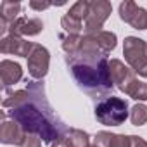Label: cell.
Here are the masks:
<instances>
[{
	"label": "cell",
	"instance_id": "obj_6",
	"mask_svg": "<svg viewBox=\"0 0 147 147\" xmlns=\"http://www.w3.org/2000/svg\"><path fill=\"white\" fill-rule=\"evenodd\" d=\"M49 64H50V54H49V50L43 45L35 43L33 52L28 57V71H30V75L35 80L45 78V75L49 73Z\"/></svg>",
	"mask_w": 147,
	"mask_h": 147
},
{
	"label": "cell",
	"instance_id": "obj_18",
	"mask_svg": "<svg viewBox=\"0 0 147 147\" xmlns=\"http://www.w3.org/2000/svg\"><path fill=\"white\" fill-rule=\"evenodd\" d=\"M80 45H82V36L80 35H67V36L62 38V50L67 55H75L80 50Z\"/></svg>",
	"mask_w": 147,
	"mask_h": 147
},
{
	"label": "cell",
	"instance_id": "obj_13",
	"mask_svg": "<svg viewBox=\"0 0 147 147\" xmlns=\"http://www.w3.org/2000/svg\"><path fill=\"white\" fill-rule=\"evenodd\" d=\"M95 36V40H97V45L100 47V50L104 52V54H109L111 50H114L116 49V42H118V38H116V35L113 33V31H100V33H97V35H94Z\"/></svg>",
	"mask_w": 147,
	"mask_h": 147
},
{
	"label": "cell",
	"instance_id": "obj_8",
	"mask_svg": "<svg viewBox=\"0 0 147 147\" xmlns=\"http://www.w3.org/2000/svg\"><path fill=\"white\" fill-rule=\"evenodd\" d=\"M35 43L26 42L23 36H16V35H7L0 42V52L2 54H14V55H21V57H30V54L33 52Z\"/></svg>",
	"mask_w": 147,
	"mask_h": 147
},
{
	"label": "cell",
	"instance_id": "obj_20",
	"mask_svg": "<svg viewBox=\"0 0 147 147\" xmlns=\"http://www.w3.org/2000/svg\"><path fill=\"white\" fill-rule=\"evenodd\" d=\"M137 9H138V5L135 2H131V0L121 2V5H119V18H121V21L130 23L131 18H133V14L137 12Z\"/></svg>",
	"mask_w": 147,
	"mask_h": 147
},
{
	"label": "cell",
	"instance_id": "obj_1",
	"mask_svg": "<svg viewBox=\"0 0 147 147\" xmlns=\"http://www.w3.org/2000/svg\"><path fill=\"white\" fill-rule=\"evenodd\" d=\"M97 45L94 35L82 36L80 50L75 55H66L67 64L71 66L73 76L78 85L92 97H111L113 80L109 75V61Z\"/></svg>",
	"mask_w": 147,
	"mask_h": 147
},
{
	"label": "cell",
	"instance_id": "obj_2",
	"mask_svg": "<svg viewBox=\"0 0 147 147\" xmlns=\"http://www.w3.org/2000/svg\"><path fill=\"white\" fill-rule=\"evenodd\" d=\"M28 90L31 92V100L21 107L11 109L9 111L11 118L18 121L26 133L38 135L45 144L64 138V131H69V130L55 116V113L45 100L42 83L30 82Z\"/></svg>",
	"mask_w": 147,
	"mask_h": 147
},
{
	"label": "cell",
	"instance_id": "obj_19",
	"mask_svg": "<svg viewBox=\"0 0 147 147\" xmlns=\"http://www.w3.org/2000/svg\"><path fill=\"white\" fill-rule=\"evenodd\" d=\"M61 26L64 28V31H67V35H78V33L83 30L82 23L76 21L75 18H71L69 14L62 16V19H61Z\"/></svg>",
	"mask_w": 147,
	"mask_h": 147
},
{
	"label": "cell",
	"instance_id": "obj_5",
	"mask_svg": "<svg viewBox=\"0 0 147 147\" xmlns=\"http://www.w3.org/2000/svg\"><path fill=\"white\" fill-rule=\"evenodd\" d=\"M113 12V5L107 0H94L90 2V12L85 19V35H97L102 31L104 23Z\"/></svg>",
	"mask_w": 147,
	"mask_h": 147
},
{
	"label": "cell",
	"instance_id": "obj_15",
	"mask_svg": "<svg viewBox=\"0 0 147 147\" xmlns=\"http://www.w3.org/2000/svg\"><path fill=\"white\" fill-rule=\"evenodd\" d=\"M125 94L135 100H147V83L140 82V80H135L133 83L128 85V88L125 90Z\"/></svg>",
	"mask_w": 147,
	"mask_h": 147
},
{
	"label": "cell",
	"instance_id": "obj_24",
	"mask_svg": "<svg viewBox=\"0 0 147 147\" xmlns=\"http://www.w3.org/2000/svg\"><path fill=\"white\" fill-rule=\"evenodd\" d=\"M113 147H131V138L130 135H114V142Z\"/></svg>",
	"mask_w": 147,
	"mask_h": 147
},
{
	"label": "cell",
	"instance_id": "obj_22",
	"mask_svg": "<svg viewBox=\"0 0 147 147\" xmlns=\"http://www.w3.org/2000/svg\"><path fill=\"white\" fill-rule=\"evenodd\" d=\"M114 135L116 133H111V131H99L95 135V138H94V144L97 147H113Z\"/></svg>",
	"mask_w": 147,
	"mask_h": 147
},
{
	"label": "cell",
	"instance_id": "obj_4",
	"mask_svg": "<svg viewBox=\"0 0 147 147\" xmlns=\"http://www.w3.org/2000/svg\"><path fill=\"white\" fill-rule=\"evenodd\" d=\"M123 54L130 67L147 78V43L137 36H126L123 43Z\"/></svg>",
	"mask_w": 147,
	"mask_h": 147
},
{
	"label": "cell",
	"instance_id": "obj_23",
	"mask_svg": "<svg viewBox=\"0 0 147 147\" xmlns=\"http://www.w3.org/2000/svg\"><path fill=\"white\" fill-rule=\"evenodd\" d=\"M21 147H42V140L35 133H26V138H24Z\"/></svg>",
	"mask_w": 147,
	"mask_h": 147
},
{
	"label": "cell",
	"instance_id": "obj_3",
	"mask_svg": "<svg viewBox=\"0 0 147 147\" xmlns=\"http://www.w3.org/2000/svg\"><path fill=\"white\" fill-rule=\"evenodd\" d=\"M95 118L100 125L119 126L128 118V102L119 97H107L95 106Z\"/></svg>",
	"mask_w": 147,
	"mask_h": 147
},
{
	"label": "cell",
	"instance_id": "obj_25",
	"mask_svg": "<svg viewBox=\"0 0 147 147\" xmlns=\"http://www.w3.org/2000/svg\"><path fill=\"white\" fill-rule=\"evenodd\" d=\"M50 5H52L50 2H38V0H31V2H30V7L35 9V11H45Z\"/></svg>",
	"mask_w": 147,
	"mask_h": 147
},
{
	"label": "cell",
	"instance_id": "obj_27",
	"mask_svg": "<svg viewBox=\"0 0 147 147\" xmlns=\"http://www.w3.org/2000/svg\"><path fill=\"white\" fill-rule=\"evenodd\" d=\"M52 147H71V145H69L67 138L64 137V138H59V140H55V142L52 144Z\"/></svg>",
	"mask_w": 147,
	"mask_h": 147
},
{
	"label": "cell",
	"instance_id": "obj_26",
	"mask_svg": "<svg viewBox=\"0 0 147 147\" xmlns=\"http://www.w3.org/2000/svg\"><path fill=\"white\" fill-rule=\"evenodd\" d=\"M130 138H131V147H147V142H145L142 137L130 135Z\"/></svg>",
	"mask_w": 147,
	"mask_h": 147
},
{
	"label": "cell",
	"instance_id": "obj_28",
	"mask_svg": "<svg viewBox=\"0 0 147 147\" xmlns=\"http://www.w3.org/2000/svg\"><path fill=\"white\" fill-rule=\"evenodd\" d=\"M88 147H97V145H95V144H92V145H88Z\"/></svg>",
	"mask_w": 147,
	"mask_h": 147
},
{
	"label": "cell",
	"instance_id": "obj_7",
	"mask_svg": "<svg viewBox=\"0 0 147 147\" xmlns=\"http://www.w3.org/2000/svg\"><path fill=\"white\" fill-rule=\"evenodd\" d=\"M109 75H111L113 83H116V87L121 92H125L128 88V85L137 80L135 78V71L126 67L119 59H111L109 61Z\"/></svg>",
	"mask_w": 147,
	"mask_h": 147
},
{
	"label": "cell",
	"instance_id": "obj_14",
	"mask_svg": "<svg viewBox=\"0 0 147 147\" xmlns=\"http://www.w3.org/2000/svg\"><path fill=\"white\" fill-rule=\"evenodd\" d=\"M67 142H69L71 147H88L90 145V137L83 130L69 128V131H67Z\"/></svg>",
	"mask_w": 147,
	"mask_h": 147
},
{
	"label": "cell",
	"instance_id": "obj_16",
	"mask_svg": "<svg viewBox=\"0 0 147 147\" xmlns=\"http://www.w3.org/2000/svg\"><path fill=\"white\" fill-rule=\"evenodd\" d=\"M130 119H131V125L135 126H142L147 123V106L145 104H135L130 111Z\"/></svg>",
	"mask_w": 147,
	"mask_h": 147
},
{
	"label": "cell",
	"instance_id": "obj_21",
	"mask_svg": "<svg viewBox=\"0 0 147 147\" xmlns=\"http://www.w3.org/2000/svg\"><path fill=\"white\" fill-rule=\"evenodd\" d=\"M130 24L135 30H147V11L142 9V7H138L137 12L133 14L131 21H130Z\"/></svg>",
	"mask_w": 147,
	"mask_h": 147
},
{
	"label": "cell",
	"instance_id": "obj_17",
	"mask_svg": "<svg viewBox=\"0 0 147 147\" xmlns=\"http://www.w3.org/2000/svg\"><path fill=\"white\" fill-rule=\"evenodd\" d=\"M88 12H90V2H87V0H80V2H76L75 5H73L71 9H69V16L71 18H75L76 21H83V19H87L88 18Z\"/></svg>",
	"mask_w": 147,
	"mask_h": 147
},
{
	"label": "cell",
	"instance_id": "obj_10",
	"mask_svg": "<svg viewBox=\"0 0 147 147\" xmlns=\"http://www.w3.org/2000/svg\"><path fill=\"white\" fill-rule=\"evenodd\" d=\"M42 30H43V23L40 19H36V18H31V19L18 18L9 28L11 35H16V36H35Z\"/></svg>",
	"mask_w": 147,
	"mask_h": 147
},
{
	"label": "cell",
	"instance_id": "obj_11",
	"mask_svg": "<svg viewBox=\"0 0 147 147\" xmlns=\"http://www.w3.org/2000/svg\"><path fill=\"white\" fill-rule=\"evenodd\" d=\"M0 78H2V83L5 87H11L23 78V69L18 62L5 59L0 62Z\"/></svg>",
	"mask_w": 147,
	"mask_h": 147
},
{
	"label": "cell",
	"instance_id": "obj_12",
	"mask_svg": "<svg viewBox=\"0 0 147 147\" xmlns=\"http://www.w3.org/2000/svg\"><path fill=\"white\" fill-rule=\"evenodd\" d=\"M30 100H31V92L30 90H18V92L7 94V97L2 100V106L5 109H16V107L24 106Z\"/></svg>",
	"mask_w": 147,
	"mask_h": 147
},
{
	"label": "cell",
	"instance_id": "obj_9",
	"mask_svg": "<svg viewBox=\"0 0 147 147\" xmlns=\"http://www.w3.org/2000/svg\"><path fill=\"white\" fill-rule=\"evenodd\" d=\"M26 138V131L23 130V126L18 121H2V126H0V142L7 144V145H23Z\"/></svg>",
	"mask_w": 147,
	"mask_h": 147
}]
</instances>
